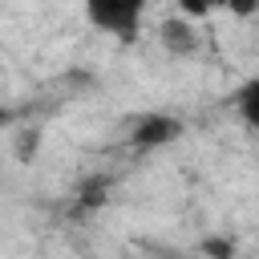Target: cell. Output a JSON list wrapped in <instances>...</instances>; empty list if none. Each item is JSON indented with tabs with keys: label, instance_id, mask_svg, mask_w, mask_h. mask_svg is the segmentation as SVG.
I'll use <instances>...</instances> for the list:
<instances>
[{
	"label": "cell",
	"instance_id": "5",
	"mask_svg": "<svg viewBox=\"0 0 259 259\" xmlns=\"http://www.w3.org/2000/svg\"><path fill=\"white\" fill-rule=\"evenodd\" d=\"M0 125H8V109L4 105H0Z\"/></svg>",
	"mask_w": 259,
	"mask_h": 259
},
{
	"label": "cell",
	"instance_id": "3",
	"mask_svg": "<svg viewBox=\"0 0 259 259\" xmlns=\"http://www.w3.org/2000/svg\"><path fill=\"white\" fill-rule=\"evenodd\" d=\"M174 134H178V121L154 113V117H146V121L134 130V142H138V146H158V142H170Z\"/></svg>",
	"mask_w": 259,
	"mask_h": 259
},
{
	"label": "cell",
	"instance_id": "2",
	"mask_svg": "<svg viewBox=\"0 0 259 259\" xmlns=\"http://www.w3.org/2000/svg\"><path fill=\"white\" fill-rule=\"evenodd\" d=\"M158 36H162V45H166L170 53H182V57H190V53L198 49V32H194V24H190V20H182V16L162 20Z\"/></svg>",
	"mask_w": 259,
	"mask_h": 259
},
{
	"label": "cell",
	"instance_id": "4",
	"mask_svg": "<svg viewBox=\"0 0 259 259\" xmlns=\"http://www.w3.org/2000/svg\"><path fill=\"white\" fill-rule=\"evenodd\" d=\"M239 113H243V121L251 130H259V77L239 89Z\"/></svg>",
	"mask_w": 259,
	"mask_h": 259
},
{
	"label": "cell",
	"instance_id": "1",
	"mask_svg": "<svg viewBox=\"0 0 259 259\" xmlns=\"http://www.w3.org/2000/svg\"><path fill=\"white\" fill-rule=\"evenodd\" d=\"M101 32H117V36H134L142 24V4L138 0H97L85 12Z\"/></svg>",
	"mask_w": 259,
	"mask_h": 259
}]
</instances>
